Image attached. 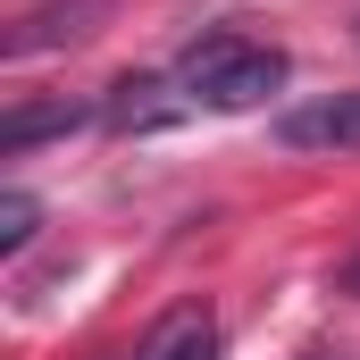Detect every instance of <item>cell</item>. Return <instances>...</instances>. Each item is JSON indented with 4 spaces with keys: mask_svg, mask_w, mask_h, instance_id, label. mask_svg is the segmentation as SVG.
I'll list each match as a JSON object with an SVG mask.
<instances>
[{
    "mask_svg": "<svg viewBox=\"0 0 360 360\" xmlns=\"http://www.w3.org/2000/svg\"><path fill=\"white\" fill-rule=\"evenodd\" d=\"M176 84L193 92V109H252L285 84V51L276 42H243V34H210L193 42L176 68Z\"/></svg>",
    "mask_w": 360,
    "mask_h": 360,
    "instance_id": "cell-1",
    "label": "cell"
},
{
    "mask_svg": "<svg viewBox=\"0 0 360 360\" xmlns=\"http://www.w3.org/2000/svg\"><path fill=\"white\" fill-rule=\"evenodd\" d=\"M276 143L285 151H360V92H319L276 109Z\"/></svg>",
    "mask_w": 360,
    "mask_h": 360,
    "instance_id": "cell-2",
    "label": "cell"
},
{
    "mask_svg": "<svg viewBox=\"0 0 360 360\" xmlns=\"http://www.w3.org/2000/svg\"><path fill=\"white\" fill-rule=\"evenodd\" d=\"M101 117H109L117 134H160V126L193 117V92H184L176 76H126V84H109Z\"/></svg>",
    "mask_w": 360,
    "mask_h": 360,
    "instance_id": "cell-3",
    "label": "cell"
},
{
    "mask_svg": "<svg viewBox=\"0 0 360 360\" xmlns=\"http://www.w3.org/2000/svg\"><path fill=\"white\" fill-rule=\"evenodd\" d=\"M101 17H109V0H51V8H34V17H17L0 51H8V59H42V51H59V42H92Z\"/></svg>",
    "mask_w": 360,
    "mask_h": 360,
    "instance_id": "cell-4",
    "label": "cell"
},
{
    "mask_svg": "<svg viewBox=\"0 0 360 360\" xmlns=\"http://www.w3.org/2000/svg\"><path fill=\"white\" fill-rule=\"evenodd\" d=\"M134 360H218V310L210 302H176L168 319H151Z\"/></svg>",
    "mask_w": 360,
    "mask_h": 360,
    "instance_id": "cell-5",
    "label": "cell"
},
{
    "mask_svg": "<svg viewBox=\"0 0 360 360\" xmlns=\"http://www.w3.org/2000/svg\"><path fill=\"white\" fill-rule=\"evenodd\" d=\"M101 109L92 101H42V109H8V126H0V151L17 160V151H34L42 134H76V126H92Z\"/></svg>",
    "mask_w": 360,
    "mask_h": 360,
    "instance_id": "cell-6",
    "label": "cell"
},
{
    "mask_svg": "<svg viewBox=\"0 0 360 360\" xmlns=\"http://www.w3.org/2000/svg\"><path fill=\"white\" fill-rule=\"evenodd\" d=\"M34 218H42L34 193H0V252H25L34 243Z\"/></svg>",
    "mask_w": 360,
    "mask_h": 360,
    "instance_id": "cell-7",
    "label": "cell"
},
{
    "mask_svg": "<svg viewBox=\"0 0 360 360\" xmlns=\"http://www.w3.org/2000/svg\"><path fill=\"white\" fill-rule=\"evenodd\" d=\"M344 293H360V252H352V260H344Z\"/></svg>",
    "mask_w": 360,
    "mask_h": 360,
    "instance_id": "cell-8",
    "label": "cell"
}]
</instances>
